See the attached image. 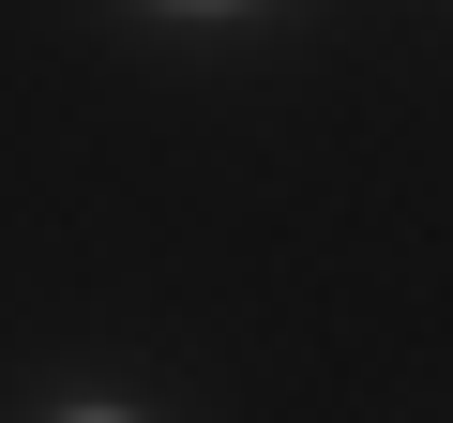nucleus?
Instances as JSON below:
<instances>
[{
    "instance_id": "nucleus-1",
    "label": "nucleus",
    "mask_w": 453,
    "mask_h": 423,
    "mask_svg": "<svg viewBox=\"0 0 453 423\" xmlns=\"http://www.w3.org/2000/svg\"><path fill=\"white\" fill-rule=\"evenodd\" d=\"M91 423H106V408H91Z\"/></svg>"
}]
</instances>
